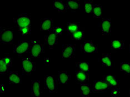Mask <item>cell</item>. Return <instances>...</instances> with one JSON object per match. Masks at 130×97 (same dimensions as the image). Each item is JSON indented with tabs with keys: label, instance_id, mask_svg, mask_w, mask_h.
Here are the masks:
<instances>
[{
	"label": "cell",
	"instance_id": "8992f818",
	"mask_svg": "<svg viewBox=\"0 0 130 97\" xmlns=\"http://www.w3.org/2000/svg\"><path fill=\"white\" fill-rule=\"evenodd\" d=\"M13 21L18 28L31 26V17L27 14H19L16 17L13 18Z\"/></svg>",
	"mask_w": 130,
	"mask_h": 97
},
{
	"label": "cell",
	"instance_id": "277c9868",
	"mask_svg": "<svg viewBox=\"0 0 130 97\" xmlns=\"http://www.w3.org/2000/svg\"><path fill=\"white\" fill-rule=\"evenodd\" d=\"M58 81L55 75L45 76V88L51 93H56L58 89Z\"/></svg>",
	"mask_w": 130,
	"mask_h": 97
},
{
	"label": "cell",
	"instance_id": "d6a6232c",
	"mask_svg": "<svg viewBox=\"0 0 130 97\" xmlns=\"http://www.w3.org/2000/svg\"><path fill=\"white\" fill-rule=\"evenodd\" d=\"M129 53H130V45H129Z\"/></svg>",
	"mask_w": 130,
	"mask_h": 97
},
{
	"label": "cell",
	"instance_id": "9a60e30c",
	"mask_svg": "<svg viewBox=\"0 0 130 97\" xmlns=\"http://www.w3.org/2000/svg\"><path fill=\"white\" fill-rule=\"evenodd\" d=\"M102 33L103 35H109L111 32V18H102L101 25Z\"/></svg>",
	"mask_w": 130,
	"mask_h": 97
},
{
	"label": "cell",
	"instance_id": "e0dca14e",
	"mask_svg": "<svg viewBox=\"0 0 130 97\" xmlns=\"http://www.w3.org/2000/svg\"><path fill=\"white\" fill-rule=\"evenodd\" d=\"M8 82L10 84H21L22 83L21 76L18 72L11 71L8 75Z\"/></svg>",
	"mask_w": 130,
	"mask_h": 97
},
{
	"label": "cell",
	"instance_id": "484cf974",
	"mask_svg": "<svg viewBox=\"0 0 130 97\" xmlns=\"http://www.w3.org/2000/svg\"><path fill=\"white\" fill-rule=\"evenodd\" d=\"M93 15L95 18H101L102 17V7L101 5H94Z\"/></svg>",
	"mask_w": 130,
	"mask_h": 97
},
{
	"label": "cell",
	"instance_id": "836d02e7",
	"mask_svg": "<svg viewBox=\"0 0 130 97\" xmlns=\"http://www.w3.org/2000/svg\"><path fill=\"white\" fill-rule=\"evenodd\" d=\"M113 97H120V96H113Z\"/></svg>",
	"mask_w": 130,
	"mask_h": 97
},
{
	"label": "cell",
	"instance_id": "44dd1931",
	"mask_svg": "<svg viewBox=\"0 0 130 97\" xmlns=\"http://www.w3.org/2000/svg\"><path fill=\"white\" fill-rule=\"evenodd\" d=\"M111 46L112 50L117 51V50L124 49L125 43L122 40H112L111 41Z\"/></svg>",
	"mask_w": 130,
	"mask_h": 97
},
{
	"label": "cell",
	"instance_id": "7c38bea8",
	"mask_svg": "<svg viewBox=\"0 0 130 97\" xmlns=\"http://www.w3.org/2000/svg\"><path fill=\"white\" fill-rule=\"evenodd\" d=\"M45 42L50 49H52L58 43L57 35L52 31H50L48 34L45 36Z\"/></svg>",
	"mask_w": 130,
	"mask_h": 97
},
{
	"label": "cell",
	"instance_id": "5b68a950",
	"mask_svg": "<svg viewBox=\"0 0 130 97\" xmlns=\"http://www.w3.org/2000/svg\"><path fill=\"white\" fill-rule=\"evenodd\" d=\"M36 70V63L30 58L22 59V75H30Z\"/></svg>",
	"mask_w": 130,
	"mask_h": 97
},
{
	"label": "cell",
	"instance_id": "1f68e13d",
	"mask_svg": "<svg viewBox=\"0 0 130 97\" xmlns=\"http://www.w3.org/2000/svg\"><path fill=\"white\" fill-rule=\"evenodd\" d=\"M128 95H129V97H130V90H129V94H128Z\"/></svg>",
	"mask_w": 130,
	"mask_h": 97
},
{
	"label": "cell",
	"instance_id": "cb8c5ba5",
	"mask_svg": "<svg viewBox=\"0 0 130 97\" xmlns=\"http://www.w3.org/2000/svg\"><path fill=\"white\" fill-rule=\"evenodd\" d=\"M101 62L104 67H111L112 60L111 56L110 54L104 53L102 54L101 58Z\"/></svg>",
	"mask_w": 130,
	"mask_h": 97
},
{
	"label": "cell",
	"instance_id": "6da1fadb",
	"mask_svg": "<svg viewBox=\"0 0 130 97\" xmlns=\"http://www.w3.org/2000/svg\"><path fill=\"white\" fill-rule=\"evenodd\" d=\"M13 42V29L12 27L0 28V43L5 45H11Z\"/></svg>",
	"mask_w": 130,
	"mask_h": 97
},
{
	"label": "cell",
	"instance_id": "52a82bcc",
	"mask_svg": "<svg viewBox=\"0 0 130 97\" xmlns=\"http://www.w3.org/2000/svg\"><path fill=\"white\" fill-rule=\"evenodd\" d=\"M30 42L32 45L31 56L34 58L40 57L45 52L43 45L41 44L40 40H31Z\"/></svg>",
	"mask_w": 130,
	"mask_h": 97
},
{
	"label": "cell",
	"instance_id": "9c48e42d",
	"mask_svg": "<svg viewBox=\"0 0 130 97\" xmlns=\"http://www.w3.org/2000/svg\"><path fill=\"white\" fill-rule=\"evenodd\" d=\"M13 58L5 57L0 59V75H4L8 72V69L12 66Z\"/></svg>",
	"mask_w": 130,
	"mask_h": 97
},
{
	"label": "cell",
	"instance_id": "4316f807",
	"mask_svg": "<svg viewBox=\"0 0 130 97\" xmlns=\"http://www.w3.org/2000/svg\"><path fill=\"white\" fill-rule=\"evenodd\" d=\"M120 68L125 74L130 75V63L121 62L120 65Z\"/></svg>",
	"mask_w": 130,
	"mask_h": 97
},
{
	"label": "cell",
	"instance_id": "2e32d148",
	"mask_svg": "<svg viewBox=\"0 0 130 97\" xmlns=\"http://www.w3.org/2000/svg\"><path fill=\"white\" fill-rule=\"evenodd\" d=\"M41 83L40 81L35 80L31 81V96L40 97L41 94Z\"/></svg>",
	"mask_w": 130,
	"mask_h": 97
},
{
	"label": "cell",
	"instance_id": "5bb4252c",
	"mask_svg": "<svg viewBox=\"0 0 130 97\" xmlns=\"http://www.w3.org/2000/svg\"><path fill=\"white\" fill-rule=\"evenodd\" d=\"M53 20L51 18L41 19L40 29L42 31H50L53 28Z\"/></svg>",
	"mask_w": 130,
	"mask_h": 97
},
{
	"label": "cell",
	"instance_id": "d4e9b609",
	"mask_svg": "<svg viewBox=\"0 0 130 97\" xmlns=\"http://www.w3.org/2000/svg\"><path fill=\"white\" fill-rule=\"evenodd\" d=\"M76 67L79 70L82 72L88 73L89 72V63L85 61H80L76 63Z\"/></svg>",
	"mask_w": 130,
	"mask_h": 97
},
{
	"label": "cell",
	"instance_id": "8fae6325",
	"mask_svg": "<svg viewBox=\"0 0 130 97\" xmlns=\"http://www.w3.org/2000/svg\"><path fill=\"white\" fill-rule=\"evenodd\" d=\"M81 49L85 53H93L97 52V47L92 41H86L81 45Z\"/></svg>",
	"mask_w": 130,
	"mask_h": 97
},
{
	"label": "cell",
	"instance_id": "7a4b0ae2",
	"mask_svg": "<svg viewBox=\"0 0 130 97\" xmlns=\"http://www.w3.org/2000/svg\"><path fill=\"white\" fill-rule=\"evenodd\" d=\"M103 80L106 81L108 84L110 88L112 90V96H117L120 93V83L115 76L111 74L103 76Z\"/></svg>",
	"mask_w": 130,
	"mask_h": 97
},
{
	"label": "cell",
	"instance_id": "603a6c76",
	"mask_svg": "<svg viewBox=\"0 0 130 97\" xmlns=\"http://www.w3.org/2000/svg\"><path fill=\"white\" fill-rule=\"evenodd\" d=\"M66 6L68 9L72 11H76L80 8L79 1L76 0H68L66 2Z\"/></svg>",
	"mask_w": 130,
	"mask_h": 97
},
{
	"label": "cell",
	"instance_id": "ba28073f",
	"mask_svg": "<svg viewBox=\"0 0 130 97\" xmlns=\"http://www.w3.org/2000/svg\"><path fill=\"white\" fill-rule=\"evenodd\" d=\"M109 88L108 84L104 80H96L93 82V87L92 89L93 93H103L106 92Z\"/></svg>",
	"mask_w": 130,
	"mask_h": 97
},
{
	"label": "cell",
	"instance_id": "f1b7e54d",
	"mask_svg": "<svg viewBox=\"0 0 130 97\" xmlns=\"http://www.w3.org/2000/svg\"><path fill=\"white\" fill-rule=\"evenodd\" d=\"M94 4L93 2L91 1H85V13H92L93 10Z\"/></svg>",
	"mask_w": 130,
	"mask_h": 97
},
{
	"label": "cell",
	"instance_id": "30bf717a",
	"mask_svg": "<svg viewBox=\"0 0 130 97\" xmlns=\"http://www.w3.org/2000/svg\"><path fill=\"white\" fill-rule=\"evenodd\" d=\"M76 48L75 46L72 45H62V59L66 60L67 58H73L75 56Z\"/></svg>",
	"mask_w": 130,
	"mask_h": 97
},
{
	"label": "cell",
	"instance_id": "4fadbf2b",
	"mask_svg": "<svg viewBox=\"0 0 130 97\" xmlns=\"http://www.w3.org/2000/svg\"><path fill=\"white\" fill-rule=\"evenodd\" d=\"M89 81L88 73L82 72L78 69L76 70V82L79 85L86 84Z\"/></svg>",
	"mask_w": 130,
	"mask_h": 97
},
{
	"label": "cell",
	"instance_id": "3957f363",
	"mask_svg": "<svg viewBox=\"0 0 130 97\" xmlns=\"http://www.w3.org/2000/svg\"><path fill=\"white\" fill-rule=\"evenodd\" d=\"M32 45L29 41L23 40L19 41L13 48V53L19 56L24 53H27L31 51Z\"/></svg>",
	"mask_w": 130,
	"mask_h": 97
},
{
	"label": "cell",
	"instance_id": "ffe728a7",
	"mask_svg": "<svg viewBox=\"0 0 130 97\" xmlns=\"http://www.w3.org/2000/svg\"><path fill=\"white\" fill-rule=\"evenodd\" d=\"M92 93V89L89 85L87 84L80 85V93L81 96L88 97Z\"/></svg>",
	"mask_w": 130,
	"mask_h": 97
},
{
	"label": "cell",
	"instance_id": "83f0119b",
	"mask_svg": "<svg viewBox=\"0 0 130 97\" xmlns=\"http://www.w3.org/2000/svg\"><path fill=\"white\" fill-rule=\"evenodd\" d=\"M71 37L73 40L77 41L83 40L84 38V32L81 29H79L71 35Z\"/></svg>",
	"mask_w": 130,
	"mask_h": 97
},
{
	"label": "cell",
	"instance_id": "4dcf8cb0",
	"mask_svg": "<svg viewBox=\"0 0 130 97\" xmlns=\"http://www.w3.org/2000/svg\"><path fill=\"white\" fill-rule=\"evenodd\" d=\"M53 32H54L57 35H61L63 32V28L61 26H57V27H54L52 29Z\"/></svg>",
	"mask_w": 130,
	"mask_h": 97
},
{
	"label": "cell",
	"instance_id": "f546056e",
	"mask_svg": "<svg viewBox=\"0 0 130 97\" xmlns=\"http://www.w3.org/2000/svg\"><path fill=\"white\" fill-rule=\"evenodd\" d=\"M18 31L22 36H28V35H30L31 33V26L18 28Z\"/></svg>",
	"mask_w": 130,
	"mask_h": 97
},
{
	"label": "cell",
	"instance_id": "7402d4cb",
	"mask_svg": "<svg viewBox=\"0 0 130 97\" xmlns=\"http://www.w3.org/2000/svg\"><path fill=\"white\" fill-rule=\"evenodd\" d=\"M79 29V25L77 23H68L66 25V31L68 34L71 35Z\"/></svg>",
	"mask_w": 130,
	"mask_h": 97
},
{
	"label": "cell",
	"instance_id": "d6986e66",
	"mask_svg": "<svg viewBox=\"0 0 130 97\" xmlns=\"http://www.w3.org/2000/svg\"><path fill=\"white\" fill-rule=\"evenodd\" d=\"M54 8L60 13H65L67 10L66 5L61 0H55L54 1Z\"/></svg>",
	"mask_w": 130,
	"mask_h": 97
},
{
	"label": "cell",
	"instance_id": "ac0fdd59",
	"mask_svg": "<svg viewBox=\"0 0 130 97\" xmlns=\"http://www.w3.org/2000/svg\"><path fill=\"white\" fill-rule=\"evenodd\" d=\"M57 77L59 84H67L71 78L66 72L64 71H58Z\"/></svg>",
	"mask_w": 130,
	"mask_h": 97
}]
</instances>
